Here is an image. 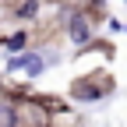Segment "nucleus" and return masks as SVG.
<instances>
[{
    "mask_svg": "<svg viewBox=\"0 0 127 127\" xmlns=\"http://www.w3.org/2000/svg\"><path fill=\"white\" fill-rule=\"evenodd\" d=\"M113 92H117V81H113L109 71H88L81 78H74L71 88H67V95H71L74 102H102Z\"/></svg>",
    "mask_w": 127,
    "mask_h": 127,
    "instance_id": "1",
    "label": "nucleus"
},
{
    "mask_svg": "<svg viewBox=\"0 0 127 127\" xmlns=\"http://www.w3.org/2000/svg\"><path fill=\"white\" fill-rule=\"evenodd\" d=\"M14 109V127H53V109L46 106V99H11Z\"/></svg>",
    "mask_w": 127,
    "mask_h": 127,
    "instance_id": "2",
    "label": "nucleus"
},
{
    "mask_svg": "<svg viewBox=\"0 0 127 127\" xmlns=\"http://www.w3.org/2000/svg\"><path fill=\"white\" fill-rule=\"evenodd\" d=\"M95 25H99V21H95L81 4L71 7L67 18H64V32H67V39H71L74 46H88V42L95 39Z\"/></svg>",
    "mask_w": 127,
    "mask_h": 127,
    "instance_id": "3",
    "label": "nucleus"
},
{
    "mask_svg": "<svg viewBox=\"0 0 127 127\" xmlns=\"http://www.w3.org/2000/svg\"><path fill=\"white\" fill-rule=\"evenodd\" d=\"M39 7H42V0H18L14 4V21H35Z\"/></svg>",
    "mask_w": 127,
    "mask_h": 127,
    "instance_id": "4",
    "label": "nucleus"
},
{
    "mask_svg": "<svg viewBox=\"0 0 127 127\" xmlns=\"http://www.w3.org/2000/svg\"><path fill=\"white\" fill-rule=\"evenodd\" d=\"M21 71H25L28 78H39V74L46 71V60H42L35 50H28V53H25V67H21Z\"/></svg>",
    "mask_w": 127,
    "mask_h": 127,
    "instance_id": "5",
    "label": "nucleus"
},
{
    "mask_svg": "<svg viewBox=\"0 0 127 127\" xmlns=\"http://www.w3.org/2000/svg\"><path fill=\"white\" fill-rule=\"evenodd\" d=\"M4 46H7V53H21L25 46H28V32L21 28V32H11V35L4 39Z\"/></svg>",
    "mask_w": 127,
    "mask_h": 127,
    "instance_id": "6",
    "label": "nucleus"
},
{
    "mask_svg": "<svg viewBox=\"0 0 127 127\" xmlns=\"http://www.w3.org/2000/svg\"><path fill=\"white\" fill-rule=\"evenodd\" d=\"M109 21V32H124V21H117V18H106Z\"/></svg>",
    "mask_w": 127,
    "mask_h": 127,
    "instance_id": "7",
    "label": "nucleus"
},
{
    "mask_svg": "<svg viewBox=\"0 0 127 127\" xmlns=\"http://www.w3.org/2000/svg\"><path fill=\"white\" fill-rule=\"evenodd\" d=\"M124 32H127V21H124Z\"/></svg>",
    "mask_w": 127,
    "mask_h": 127,
    "instance_id": "8",
    "label": "nucleus"
},
{
    "mask_svg": "<svg viewBox=\"0 0 127 127\" xmlns=\"http://www.w3.org/2000/svg\"><path fill=\"white\" fill-rule=\"evenodd\" d=\"M124 4H127V0H124Z\"/></svg>",
    "mask_w": 127,
    "mask_h": 127,
    "instance_id": "9",
    "label": "nucleus"
}]
</instances>
